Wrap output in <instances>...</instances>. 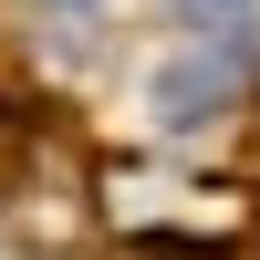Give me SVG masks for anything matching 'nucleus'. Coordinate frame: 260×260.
<instances>
[{"label":"nucleus","mask_w":260,"mask_h":260,"mask_svg":"<svg viewBox=\"0 0 260 260\" xmlns=\"http://www.w3.org/2000/svg\"><path fill=\"white\" fill-rule=\"evenodd\" d=\"M21 104H0V219L21 229L31 250H73L83 240V187H94V167H83L73 125H11Z\"/></svg>","instance_id":"obj_1"},{"label":"nucleus","mask_w":260,"mask_h":260,"mask_svg":"<svg viewBox=\"0 0 260 260\" xmlns=\"http://www.w3.org/2000/svg\"><path fill=\"white\" fill-rule=\"evenodd\" d=\"M115 260H229L219 240H177V229H146V240H125Z\"/></svg>","instance_id":"obj_2"}]
</instances>
